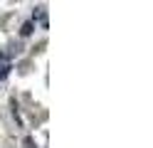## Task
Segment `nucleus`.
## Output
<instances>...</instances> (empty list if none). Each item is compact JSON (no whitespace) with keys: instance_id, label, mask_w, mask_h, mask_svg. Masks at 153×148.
Masks as SVG:
<instances>
[{"instance_id":"obj_3","label":"nucleus","mask_w":153,"mask_h":148,"mask_svg":"<svg viewBox=\"0 0 153 148\" xmlns=\"http://www.w3.org/2000/svg\"><path fill=\"white\" fill-rule=\"evenodd\" d=\"M32 30H35V25H32V22H25V25H22V30H20V32H22V35L27 37V35H32Z\"/></svg>"},{"instance_id":"obj_2","label":"nucleus","mask_w":153,"mask_h":148,"mask_svg":"<svg viewBox=\"0 0 153 148\" xmlns=\"http://www.w3.org/2000/svg\"><path fill=\"white\" fill-rule=\"evenodd\" d=\"M7 72H10V57H7V54H0V79H3Z\"/></svg>"},{"instance_id":"obj_1","label":"nucleus","mask_w":153,"mask_h":148,"mask_svg":"<svg viewBox=\"0 0 153 148\" xmlns=\"http://www.w3.org/2000/svg\"><path fill=\"white\" fill-rule=\"evenodd\" d=\"M32 25H40V27H47V7H35L32 13Z\"/></svg>"}]
</instances>
